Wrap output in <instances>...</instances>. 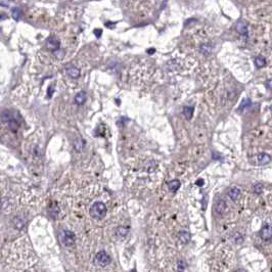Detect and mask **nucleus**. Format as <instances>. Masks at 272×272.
<instances>
[{"instance_id":"nucleus-1","label":"nucleus","mask_w":272,"mask_h":272,"mask_svg":"<svg viewBox=\"0 0 272 272\" xmlns=\"http://www.w3.org/2000/svg\"><path fill=\"white\" fill-rule=\"evenodd\" d=\"M90 215L94 219H102L107 214V207L102 201H96L90 207Z\"/></svg>"},{"instance_id":"nucleus-2","label":"nucleus","mask_w":272,"mask_h":272,"mask_svg":"<svg viewBox=\"0 0 272 272\" xmlns=\"http://www.w3.org/2000/svg\"><path fill=\"white\" fill-rule=\"evenodd\" d=\"M60 242L66 247H72L75 244V234L70 230H63L59 235Z\"/></svg>"},{"instance_id":"nucleus-3","label":"nucleus","mask_w":272,"mask_h":272,"mask_svg":"<svg viewBox=\"0 0 272 272\" xmlns=\"http://www.w3.org/2000/svg\"><path fill=\"white\" fill-rule=\"evenodd\" d=\"M95 262L100 266L105 267L111 263V257L104 251H100L95 256Z\"/></svg>"},{"instance_id":"nucleus-4","label":"nucleus","mask_w":272,"mask_h":272,"mask_svg":"<svg viewBox=\"0 0 272 272\" xmlns=\"http://www.w3.org/2000/svg\"><path fill=\"white\" fill-rule=\"evenodd\" d=\"M260 236L264 241H270V239H272V227L270 225H264L260 231Z\"/></svg>"},{"instance_id":"nucleus-5","label":"nucleus","mask_w":272,"mask_h":272,"mask_svg":"<svg viewBox=\"0 0 272 272\" xmlns=\"http://www.w3.org/2000/svg\"><path fill=\"white\" fill-rule=\"evenodd\" d=\"M236 30L242 36H247L248 35V24L245 21H239L236 25Z\"/></svg>"},{"instance_id":"nucleus-6","label":"nucleus","mask_w":272,"mask_h":272,"mask_svg":"<svg viewBox=\"0 0 272 272\" xmlns=\"http://www.w3.org/2000/svg\"><path fill=\"white\" fill-rule=\"evenodd\" d=\"M59 41L56 39V38H49L48 41H47V47L48 49L51 51L57 50L59 48Z\"/></svg>"},{"instance_id":"nucleus-7","label":"nucleus","mask_w":272,"mask_h":272,"mask_svg":"<svg viewBox=\"0 0 272 272\" xmlns=\"http://www.w3.org/2000/svg\"><path fill=\"white\" fill-rule=\"evenodd\" d=\"M257 160L260 165H266L268 163H270L271 156L269 155H267V153H259L257 156Z\"/></svg>"},{"instance_id":"nucleus-8","label":"nucleus","mask_w":272,"mask_h":272,"mask_svg":"<svg viewBox=\"0 0 272 272\" xmlns=\"http://www.w3.org/2000/svg\"><path fill=\"white\" fill-rule=\"evenodd\" d=\"M86 98H87V95H86V92H85V91H81V92H79V93L76 95V97H75V102H76L77 104L81 105V104H84V102L86 101Z\"/></svg>"},{"instance_id":"nucleus-9","label":"nucleus","mask_w":272,"mask_h":272,"mask_svg":"<svg viewBox=\"0 0 272 272\" xmlns=\"http://www.w3.org/2000/svg\"><path fill=\"white\" fill-rule=\"evenodd\" d=\"M67 73H68V75L73 79H77L80 76V70L78 68H76V67L68 68L67 69Z\"/></svg>"},{"instance_id":"nucleus-10","label":"nucleus","mask_w":272,"mask_h":272,"mask_svg":"<svg viewBox=\"0 0 272 272\" xmlns=\"http://www.w3.org/2000/svg\"><path fill=\"white\" fill-rule=\"evenodd\" d=\"M180 181L177 180V179H175V180H172L168 183V187L169 189H170L171 191H173V193H175V191H177L179 189V187H180Z\"/></svg>"},{"instance_id":"nucleus-11","label":"nucleus","mask_w":272,"mask_h":272,"mask_svg":"<svg viewBox=\"0 0 272 272\" xmlns=\"http://www.w3.org/2000/svg\"><path fill=\"white\" fill-rule=\"evenodd\" d=\"M179 241L182 244H187L190 241V233L188 231H181L179 233Z\"/></svg>"},{"instance_id":"nucleus-12","label":"nucleus","mask_w":272,"mask_h":272,"mask_svg":"<svg viewBox=\"0 0 272 272\" xmlns=\"http://www.w3.org/2000/svg\"><path fill=\"white\" fill-rule=\"evenodd\" d=\"M239 194H241V190H239L237 187L231 188V189L229 190V193H228V196H229V197L231 198L232 201H236V200H237V198L239 197Z\"/></svg>"},{"instance_id":"nucleus-13","label":"nucleus","mask_w":272,"mask_h":272,"mask_svg":"<svg viewBox=\"0 0 272 272\" xmlns=\"http://www.w3.org/2000/svg\"><path fill=\"white\" fill-rule=\"evenodd\" d=\"M193 111H194L193 107H184V108H183V116L185 117V119L190 120L191 118H193Z\"/></svg>"},{"instance_id":"nucleus-14","label":"nucleus","mask_w":272,"mask_h":272,"mask_svg":"<svg viewBox=\"0 0 272 272\" xmlns=\"http://www.w3.org/2000/svg\"><path fill=\"white\" fill-rule=\"evenodd\" d=\"M255 65L258 69L263 68V67H265V65H266V59H265L263 56L259 55L255 59Z\"/></svg>"},{"instance_id":"nucleus-15","label":"nucleus","mask_w":272,"mask_h":272,"mask_svg":"<svg viewBox=\"0 0 272 272\" xmlns=\"http://www.w3.org/2000/svg\"><path fill=\"white\" fill-rule=\"evenodd\" d=\"M8 127H9V129H10L11 131H17L18 130V122L15 119H14V118H9L8 119Z\"/></svg>"},{"instance_id":"nucleus-16","label":"nucleus","mask_w":272,"mask_h":272,"mask_svg":"<svg viewBox=\"0 0 272 272\" xmlns=\"http://www.w3.org/2000/svg\"><path fill=\"white\" fill-rule=\"evenodd\" d=\"M200 50L204 55H209V54L211 53V51H212V47H211L210 45H208V44H203V45L201 46Z\"/></svg>"},{"instance_id":"nucleus-17","label":"nucleus","mask_w":272,"mask_h":272,"mask_svg":"<svg viewBox=\"0 0 272 272\" xmlns=\"http://www.w3.org/2000/svg\"><path fill=\"white\" fill-rule=\"evenodd\" d=\"M225 209V201H219L216 205V212L218 214H222Z\"/></svg>"},{"instance_id":"nucleus-18","label":"nucleus","mask_w":272,"mask_h":272,"mask_svg":"<svg viewBox=\"0 0 272 272\" xmlns=\"http://www.w3.org/2000/svg\"><path fill=\"white\" fill-rule=\"evenodd\" d=\"M252 105V102H251V100H250V99H244V100H242V102L241 104V105H239V108H238V111H241V112H242L245 110V108H250Z\"/></svg>"},{"instance_id":"nucleus-19","label":"nucleus","mask_w":272,"mask_h":272,"mask_svg":"<svg viewBox=\"0 0 272 272\" xmlns=\"http://www.w3.org/2000/svg\"><path fill=\"white\" fill-rule=\"evenodd\" d=\"M117 235L119 236V237H124V236H126L127 235V233H128V229L127 228H125V227H119V228L117 229Z\"/></svg>"},{"instance_id":"nucleus-20","label":"nucleus","mask_w":272,"mask_h":272,"mask_svg":"<svg viewBox=\"0 0 272 272\" xmlns=\"http://www.w3.org/2000/svg\"><path fill=\"white\" fill-rule=\"evenodd\" d=\"M21 15H22V11L18 7H14V9H12V17H14V20L18 21L21 18Z\"/></svg>"},{"instance_id":"nucleus-21","label":"nucleus","mask_w":272,"mask_h":272,"mask_svg":"<svg viewBox=\"0 0 272 272\" xmlns=\"http://www.w3.org/2000/svg\"><path fill=\"white\" fill-rule=\"evenodd\" d=\"M254 191L256 193H258V194L262 193V191H263V184H261V183L256 184L254 186Z\"/></svg>"},{"instance_id":"nucleus-22","label":"nucleus","mask_w":272,"mask_h":272,"mask_svg":"<svg viewBox=\"0 0 272 272\" xmlns=\"http://www.w3.org/2000/svg\"><path fill=\"white\" fill-rule=\"evenodd\" d=\"M177 269H178V272H183L184 269H185V263L182 261H179L177 263Z\"/></svg>"},{"instance_id":"nucleus-23","label":"nucleus","mask_w":272,"mask_h":272,"mask_svg":"<svg viewBox=\"0 0 272 272\" xmlns=\"http://www.w3.org/2000/svg\"><path fill=\"white\" fill-rule=\"evenodd\" d=\"M234 238H235V242H236V244H237V245H238V244H242V242H244V238H242V236L241 234H236Z\"/></svg>"},{"instance_id":"nucleus-24","label":"nucleus","mask_w":272,"mask_h":272,"mask_svg":"<svg viewBox=\"0 0 272 272\" xmlns=\"http://www.w3.org/2000/svg\"><path fill=\"white\" fill-rule=\"evenodd\" d=\"M266 87H267V89H269V90H272V78L269 79L266 82Z\"/></svg>"},{"instance_id":"nucleus-25","label":"nucleus","mask_w":272,"mask_h":272,"mask_svg":"<svg viewBox=\"0 0 272 272\" xmlns=\"http://www.w3.org/2000/svg\"><path fill=\"white\" fill-rule=\"evenodd\" d=\"M0 5H5V6H7V5H8V3H4V2H0Z\"/></svg>"},{"instance_id":"nucleus-26","label":"nucleus","mask_w":272,"mask_h":272,"mask_svg":"<svg viewBox=\"0 0 272 272\" xmlns=\"http://www.w3.org/2000/svg\"><path fill=\"white\" fill-rule=\"evenodd\" d=\"M270 111L272 112V105H271V108H270Z\"/></svg>"},{"instance_id":"nucleus-27","label":"nucleus","mask_w":272,"mask_h":272,"mask_svg":"<svg viewBox=\"0 0 272 272\" xmlns=\"http://www.w3.org/2000/svg\"><path fill=\"white\" fill-rule=\"evenodd\" d=\"M132 272H135V270H132Z\"/></svg>"}]
</instances>
